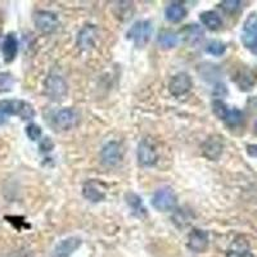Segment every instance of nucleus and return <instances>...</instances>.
<instances>
[{"mask_svg":"<svg viewBox=\"0 0 257 257\" xmlns=\"http://www.w3.org/2000/svg\"><path fill=\"white\" fill-rule=\"evenodd\" d=\"M18 116L21 120L29 121L35 117V109L30 103L21 99L0 100V125H4L9 117Z\"/></svg>","mask_w":257,"mask_h":257,"instance_id":"1","label":"nucleus"},{"mask_svg":"<svg viewBox=\"0 0 257 257\" xmlns=\"http://www.w3.org/2000/svg\"><path fill=\"white\" fill-rule=\"evenodd\" d=\"M152 32V22L148 20H141L137 21V22L133 24V26L128 29L127 38L130 39V40L134 41L135 47L143 48L146 47L149 43V40H151Z\"/></svg>","mask_w":257,"mask_h":257,"instance_id":"2","label":"nucleus"},{"mask_svg":"<svg viewBox=\"0 0 257 257\" xmlns=\"http://www.w3.org/2000/svg\"><path fill=\"white\" fill-rule=\"evenodd\" d=\"M45 94L53 102H62L67 96L68 85L59 75H49L45 80Z\"/></svg>","mask_w":257,"mask_h":257,"instance_id":"3","label":"nucleus"},{"mask_svg":"<svg viewBox=\"0 0 257 257\" xmlns=\"http://www.w3.org/2000/svg\"><path fill=\"white\" fill-rule=\"evenodd\" d=\"M176 202L178 201H176L174 190L170 187H164L156 190L151 199V205L160 212H166V211H171L175 208Z\"/></svg>","mask_w":257,"mask_h":257,"instance_id":"4","label":"nucleus"},{"mask_svg":"<svg viewBox=\"0 0 257 257\" xmlns=\"http://www.w3.org/2000/svg\"><path fill=\"white\" fill-rule=\"evenodd\" d=\"M242 43L249 52L257 56V13H251L244 21Z\"/></svg>","mask_w":257,"mask_h":257,"instance_id":"5","label":"nucleus"},{"mask_svg":"<svg viewBox=\"0 0 257 257\" xmlns=\"http://www.w3.org/2000/svg\"><path fill=\"white\" fill-rule=\"evenodd\" d=\"M137 157L139 165L144 167H151L156 165L158 160V155L152 142L149 141V139H143L139 143V146H138Z\"/></svg>","mask_w":257,"mask_h":257,"instance_id":"6","label":"nucleus"},{"mask_svg":"<svg viewBox=\"0 0 257 257\" xmlns=\"http://www.w3.org/2000/svg\"><path fill=\"white\" fill-rule=\"evenodd\" d=\"M192 86L193 81L192 79H190L189 75L185 72H179L176 73V75H174V76L171 77V80H170L169 90L173 96L180 98V96L189 93Z\"/></svg>","mask_w":257,"mask_h":257,"instance_id":"7","label":"nucleus"},{"mask_svg":"<svg viewBox=\"0 0 257 257\" xmlns=\"http://www.w3.org/2000/svg\"><path fill=\"white\" fill-rule=\"evenodd\" d=\"M34 22H35L36 29L40 30L44 34H50L58 26V17L56 13L49 12V11H39L34 16Z\"/></svg>","mask_w":257,"mask_h":257,"instance_id":"8","label":"nucleus"},{"mask_svg":"<svg viewBox=\"0 0 257 257\" xmlns=\"http://www.w3.org/2000/svg\"><path fill=\"white\" fill-rule=\"evenodd\" d=\"M53 121L61 130H70L79 123V114L73 108H63L54 114Z\"/></svg>","mask_w":257,"mask_h":257,"instance_id":"9","label":"nucleus"},{"mask_svg":"<svg viewBox=\"0 0 257 257\" xmlns=\"http://www.w3.org/2000/svg\"><path fill=\"white\" fill-rule=\"evenodd\" d=\"M222 151H224V144H222L221 138L217 137V135H212V137L208 138L202 146L203 156L211 161L219 160L220 156L222 155Z\"/></svg>","mask_w":257,"mask_h":257,"instance_id":"10","label":"nucleus"},{"mask_svg":"<svg viewBox=\"0 0 257 257\" xmlns=\"http://www.w3.org/2000/svg\"><path fill=\"white\" fill-rule=\"evenodd\" d=\"M100 158L105 166H114L121 160V147L117 142H108L100 151Z\"/></svg>","mask_w":257,"mask_h":257,"instance_id":"11","label":"nucleus"},{"mask_svg":"<svg viewBox=\"0 0 257 257\" xmlns=\"http://www.w3.org/2000/svg\"><path fill=\"white\" fill-rule=\"evenodd\" d=\"M208 245V234L207 231L201 230V229H194L189 234L188 239V247L196 253H201L205 251Z\"/></svg>","mask_w":257,"mask_h":257,"instance_id":"12","label":"nucleus"},{"mask_svg":"<svg viewBox=\"0 0 257 257\" xmlns=\"http://www.w3.org/2000/svg\"><path fill=\"white\" fill-rule=\"evenodd\" d=\"M82 194H84L85 198L89 199L90 202H94V203L102 202L105 198V192L102 188V184L94 180L85 183L84 187H82Z\"/></svg>","mask_w":257,"mask_h":257,"instance_id":"13","label":"nucleus"},{"mask_svg":"<svg viewBox=\"0 0 257 257\" xmlns=\"http://www.w3.org/2000/svg\"><path fill=\"white\" fill-rule=\"evenodd\" d=\"M81 245V240L76 237L63 239L53 252V257H71V254Z\"/></svg>","mask_w":257,"mask_h":257,"instance_id":"14","label":"nucleus"},{"mask_svg":"<svg viewBox=\"0 0 257 257\" xmlns=\"http://www.w3.org/2000/svg\"><path fill=\"white\" fill-rule=\"evenodd\" d=\"M18 52V40L15 34H7L2 44V54L7 63L12 62L16 58Z\"/></svg>","mask_w":257,"mask_h":257,"instance_id":"15","label":"nucleus"},{"mask_svg":"<svg viewBox=\"0 0 257 257\" xmlns=\"http://www.w3.org/2000/svg\"><path fill=\"white\" fill-rule=\"evenodd\" d=\"M199 20L208 30H219L222 26V20L220 17V15L215 11H206V12H202L199 15Z\"/></svg>","mask_w":257,"mask_h":257,"instance_id":"16","label":"nucleus"},{"mask_svg":"<svg viewBox=\"0 0 257 257\" xmlns=\"http://www.w3.org/2000/svg\"><path fill=\"white\" fill-rule=\"evenodd\" d=\"M165 16L170 22H180L187 16V9L180 3H171L165 9Z\"/></svg>","mask_w":257,"mask_h":257,"instance_id":"17","label":"nucleus"},{"mask_svg":"<svg viewBox=\"0 0 257 257\" xmlns=\"http://www.w3.org/2000/svg\"><path fill=\"white\" fill-rule=\"evenodd\" d=\"M96 35V29L94 26H86L81 30V32L79 34V39H77V43H79L80 47L82 49H89L94 45V40H95Z\"/></svg>","mask_w":257,"mask_h":257,"instance_id":"18","label":"nucleus"},{"mask_svg":"<svg viewBox=\"0 0 257 257\" xmlns=\"http://www.w3.org/2000/svg\"><path fill=\"white\" fill-rule=\"evenodd\" d=\"M183 34H184L185 41H187L188 44H190V45L198 44L199 41L203 39V35H205L203 30H202L201 27L196 24L188 25V26L185 27L184 31H183Z\"/></svg>","mask_w":257,"mask_h":257,"instance_id":"19","label":"nucleus"},{"mask_svg":"<svg viewBox=\"0 0 257 257\" xmlns=\"http://www.w3.org/2000/svg\"><path fill=\"white\" fill-rule=\"evenodd\" d=\"M125 199H126V203H127V205L133 208V211H134V213L137 215V216H139V217L146 216L147 211H146V208H144L142 198L138 196L137 193H134V192L126 193Z\"/></svg>","mask_w":257,"mask_h":257,"instance_id":"20","label":"nucleus"},{"mask_svg":"<svg viewBox=\"0 0 257 257\" xmlns=\"http://www.w3.org/2000/svg\"><path fill=\"white\" fill-rule=\"evenodd\" d=\"M178 35L175 32L169 31V30H165V31L160 32V35L157 38V43L161 48L164 49H171V48H175L178 44Z\"/></svg>","mask_w":257,"mask_h":257,"instance_id":"21","label":"nucleus"},{"mask_svg":"<svg viewBox=\"0 0 257 257\" xmlns=\"http://www.w3.org/2000/svg\"><path fill=\"white\" fill-rule=\"evenodd\" d=\"M225 50H226V45L220 40H211L206 45V52L211 54V56L220 57L224 54Z\"/></svg>","mask_w":257,"mask_h":257,"instance_id":"22","label":"nucleus"},{"mask_svg":"<svg viewBox=\"0 0 257 257\" xmlns=\"http://www.w3.org/2000/svg\"><path fill=\"white\" fill-rule=\"evenodd\" d=\"M229 109H230V108H229L228 105L225 104V103L222 102L221 99H215L212 102L213 113H215V116H216L217 118H220L221 121H224L225 118H226Z\"/></svg>","mask_w":257,"mask_h":257,"instance_id":"23","label":"nucleus"},{"mask_svg":"<svg viewBox=\"0 0 257 257\" xmlns=\"http://www.w3.org/2000/svg\"><path fill=\"white\" fill-rule=\"evenodd\" d=\"M13 85H15V79L11 73L0 72V93L12 90Z\"/></svg>","mask_w":257,"mask_h":257,"instance_id":"24","label":"nucleus"},{"mask_svg":"<svg viewBox=\"0 0 257 257\" xmlns=\"http://www.w3.org/2000/svg\"><path fill=\"white\" fill-rule=\"evenodd\" d=\"M243 121V113L237 108L229 109L228 116L224 120V122L228 123L229 126H238Z\"/></svg>","mask_w":257,"mask_h":257,"instance_id":"25","label":"nucleus"},{"mask_svg":"<svg viewBox=\"0 0 257 257\" xmlns=\"http://www.w3.org/2000/svg\"><path fill=\"white\" fill-rule=\"evenodd\" d=\"M26 135L29 137V139H31L32 142L39 141L41 137V127L40 126L35 125V123H30L26 127Z\"/></svg>","mask_w":257,"mask_h":257,"instance_id":"26","label":"nucleus"},{"mask_svg":"<svg viewBox=\"0 0 257 257\" xmlns=\"http://www.w3.org/2000/svg\"><path fill=\"white\" fill-rule=\"evenodd\" d=\"M220 6L226 12H235L240 7V2H238V0H225Z\"/></svg>","mask_w":257,"mask_h":257,"instance_id":"27","label":"nucleus"},{"mask_svg":"<svg viewBox=\"0 0 257 257\" xmlns=\"http://www.w3.org/2000/svg\"><path fill=\"white\" fill-rule=\"evenodd\" d=\"M53 147H54V143H53L50 138H44L43 142L40 143L41 152H50L53 149Z\"/></svg>","mask_w":257,"mask_h":257,"instance_id":"28","label":"nucleus"},{"mask_svg":"<svg viewBox=\"0 0 257 257\" xmlns=\"http://www.w3.org/2000/svg\"><path fill=\"white\" fill-rule=\"evenodd\" d=\"M226 93H228V90H226V86H225L224 84H221V82L216 84V86H215V90H213V94H215V95L221 96V95H225Z\"/></svg>","mask_w":257,"mask_h":257,"instance_id":"29","label":"nucleus"},{"mask_svg":"<svg viewBox=\"0 0 257 257\" xmlns=\"http://www.w3.org/2000/svg\"><path fill=\"white\" fill-rule=\"evenodd\" d=\"M247 153H248L251 157L257 158V144H248V146H247Z\"/></svg>","mask_w":257,"mask_h":257,"instance_id":"30","label":"nucleus"},{"mask_svg":"<svg viewBox=\"0 0 257 257\" xmlns=\"http://www.w3.org/2000/svg\"><path fill=\"white\" fill-rule=\"evenodd\" d=\"M256 130H257V122H256Z\"/></svg>","mask_w":257,"mask_h":257,"instance_id":"31","label":"nucleus"}]
</instances>
